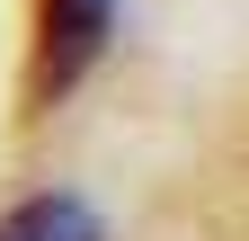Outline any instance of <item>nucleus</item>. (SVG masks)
<instances>
[{"mask_svg": "<svg viewBox=\"0 0 249 241\" xmlns=\"http://www.w3.org/2000/svg\"><path fill=\"white\" fill-rule=\"evenodd\" d=\"M116 36V0H36V107L71 99Z\"/></svg>", "mask_w": 249, "mask_h": 241, "instance_id": "nucleus-1", "label": "nucleus"}, {"mask_svg": "<svg viewBox=\"0 0 249 241\" xmlns=\"http://www.w3.org/2000/svg\"><path fill=\"white\" fill-rule=\"evenodd\" d=\"M0 241H98V215L80 197H27L18 215H0Z\"/></svg>", "mask_w": 249, "mask_h": 241, "instance_id": "nucleus-2", "label": "nucleus"}]
</instances>
